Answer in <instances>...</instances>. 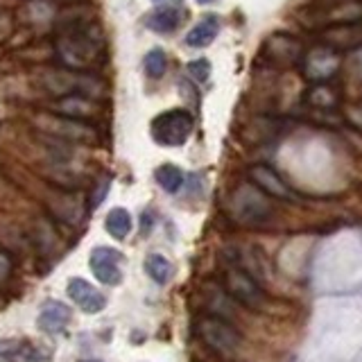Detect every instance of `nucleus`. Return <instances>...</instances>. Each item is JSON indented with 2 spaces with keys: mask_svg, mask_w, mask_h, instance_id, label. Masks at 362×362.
<instances>
[{
  "mask_svg": "<svg viewBox=\"0 0 362 362\" xmlns=\"http://www.w3.org/2000/svg\"><path fill=\"white\" fill-rule=\"evenodd\" d=\"M184 16H186V11L181 7H158L152 14L145 16V28H150L152 32H158V34H168V32H175L181 25Z\"/></svg>",
  "mask_w": 362,
  "mask_h": 362,
  "instance_id": "nucleus-14",
  "label": "nucleus"
},
{
  "mask_svg": "<svg viewBox=\"0 0 362 362\" xmlns=\"http://www.w3.org/2000/svg\"><path fill=\"white\" fill-rule=\"evenodd\" d=\"M68 294H71V299L88 315H95L100 310H105V305H107L105 294H102L95 286H90V283L84 279L68 281Z\"/></svg>",
  "mask_w": 362,
  "mask_h": 362,
  "instance_id": "nucleus-11",
  "label": "nucleus"
},
{
  "mask_svg": "<svg viewBox=\"0 0 362 362\" xmlns=\"http://www.w3.org/2000/svg\"><path fill=\"white\" fill-rule=\"evenodd\" d=\"M265 59L281 64V66H292L297 62H303V48L301 43L290 37V34H272L263 45Z\"/></svg>",
  "mask_w": 362,
  "mask_h": 362,
  "instance_id": "nucleus-9",
  "label": "nucleus"
},
{
  "mask_svg": "<svg viewBox=\"0 0 362 362\" xmlns=\"http://www.w3.org/2000/svg\"><path fill=\"white\" fill-rule=\"evenodd\" d=\"M218 32H220V18L215 14H209L186 34V45H190V48H206V45L215 41Z\"/></svg>",
  "mask_w": 362,
  "mask_h": 362,
  "instance_id": "nucleus-17",
  "label": "nucleus"
},
{
  "mask_svg": "<svg viewBox=\"0 0 362 362\" xmlns=\"http://www.w3.org/2000/svg\"><path fill=\"white\" fill-rule=\"evenodd\" d=\"M9 272V258L0 254V276H5Z\"/></svg>",
  "mask_w": 362,
  "mask_h": 362,
  "instance_id": "nucleus-27",
  "label": "nucleus"
},
{
  "mask_svg": "<svg viewBox=\"0 0 362 362\" xmlns=\"http://www.w3.org/2000/svg\"><path fill=\"white\" fill-rule=\"evenodd\" d=\"M145 73L147 77H152V79H158V77H163L165 73V68H168V57L161 48H152L150 52L145 54Z\"/></svg>",
  "mask_w": 362,
  "mask_h": 362,
  "instance_id": "nucleus-22",
  "label": "nucleus"
},
{
  "mask_svg": "<svg viewBox=\"0 0 362 362\" xmlns=\"http://www.w3.org/2000/svg\"><path fill=\"white\" fill-rule=\"evenodd\" d=\"M52 109L57 113H62L64 118H71V120H82V118H88L95 113V102H90L88 98L84 95H66V98H59L52 105Z\"/></svg>",
  "mask_w": 362,
  "mask_h": 362,
  "instance_id": "nucleus-15",
  "label": "nucleus"
},
{
  "mask_svg": "<svg viewBox=\"0 0 362 362\" xmlns=\"http://www.w3.org/2000/svg\"><path fill=\"white\" fill-rule=\"evenodd\" d=\"M224 286H226V292H229L238 303L247 305V308H260V305H263V290H260L256 279L243 267H238V265L226 267Z\"/></svg>",
  "mask_w": 362,
  "mask_h": 362,
  "instance_id": "nucleus-6",
  "label": "nucleus"
},
{
  "mask_svg": "<svg viewBox=\"0 0 362 362\" xmlns=\"http://www.w3.org/2000/svg\"><path fill=\"white\" fill-rule=\"evenodd\" d=\"M186 73H188V77L195 79V82L204 84L211 77V62L209 59H195V62H190L186 66Z\"/></svg>",
  "mask_w": 362,
  "mask_h": 362,
  "instance_id": "nucleus-23",
  "label": "nucleus"
},
{
  "mask_svg": "<svg viewBox=\"0 0 362 362\" xmlns=\"http://www.w3.org/2000/svg\"><path fill=\"white\" fill-rule=\"evenodd\" d=\"M132 215L129 211L124 209H111L107 215V222H105V229L116 238V240H124L132 231Z\"/></svg>",
  "mask_w": 362,
  "mask_h": 362,
  "instance_id": "nucleus-20",
  "label": "nucleus"
},
{
  "mask_svg": "<svg viewBox=\"0 0 362 362\" xmlns=\"http://www.w3.org/2000/svg\"><path fill=\"white\" fill-rule=\"evenodd\" d=\"M45 86L52 90L54 95L66 98V95H98L102 88V82L84 73H73V71H59V73H48L45 75Z\"/></svg>",
  "mask_w": 362,
  "mask_h": 362,
  "instance_id": "nucleus-4",
  "label": "nucleus"
},
{
  "mask_svg": "<svg viewBox=\"0 0 362 362\" xmlns=\"http://www.w3.org/2000/svg\"><path fill=\"white\" fill-rule=\"evenodd\" d=\"M154 179L165 192H170V195H175V192H179V188L184 186V173L173 163H163L161 168H156Z\"/></svg>",
  "mask_w": 362,
  "mask_h": 362,
  "instance_id": "nucleus-21",
  "label": "nucleus"
},
{
  "mask_svg": "<svg viewBox=\"0 0 362 362\" xmlns=\"http://www.w3.org/2000/svg\"><path fill=\"white\" fill-rule=\"evenodd\" d=\"M247 175H249V179H252V184L258 190H263L265 195H272L276 199H292L294 197L290 186L276 175V170H272L269 165H252Z\"/></svg>",
  "mask_w": 362,
  "mask_h": 362,
  "instance_id": "nucleus-10",
  "label": "nucleus"
},
{
  "mask_svg": "<svg viewBox=\"0 0 362 362\" xmlns=\"http://www.w3.org/2000/svg\"><path fill=\"white\" fill-rule=\"evenodd\" d=\"M351 64H354L356 73H360V75H362V48L354 52V57H351Z\"/></svg>",
  "mask_w": 362,
  "mask_h": 362,
  "instance_id": "nucleus-25",
  "label": "nucleus"
},
{
  "mask_svg": "<svg viewBox=\"0 0 362 362\" xmlns=\"http://www.w3.org/2000/svg\"><path fill=\"white\" fill-rule=\"evenodd\" d=\"M197 328L204 342L211 349L220 351V354H233L240 346V333L229 322L220 320V317H202Z\"/></svg>",
  "mask_w": 362,
  "mask_h": 362,
  "instance_id": "nucleus-7",
  "label": "nucleus"
},
{
  "mask_svg": "<svg viewBox=\"0 0 362 362\" xmlns=\"http://www.w3.org/2000/svg\"><path fill=\"white\" fill-rule=\"evenodd\" d=\"M192 129H195V118L186 109H170L158 113L150 124L152 139L165 147H181L190 139Z\"/></svg>",
  "mask_w": 362,
  "mask_h": 362,
  "instance_id": "nucleus-2",
  "label": "nucleus"
},
{
  "mask_svg": "<svg viewBox=\"0 0 362 362\" xmlns=\"http://www.w3.org/2000/svg\"><path fill=\"white\" fill-rule=\"evenodd\" d=\"M195 3H199V5H206V3H213V0H195Z\"/></svg>",
  "mask_w": 362,
  "mask_h": 362,
  "instance_id": "nucleus-28",
  "label": "nucleus"
},
{
  "mask_svg": "<svg viewBox=\"0 0 362 362\" xmlns=\"http://www.w3.org/2000/svg\"><path fill=\"white\" fill-rule=\"evenodd\" d=\"M305 102L313 107V109H320V111H331L339 105V90L324 84H313L305 93Z\"/></svg>",
  "mask_w": 362,
  "mask_h": 362,
  "instance_id": "nucleus-18",
  "label": "nucleus"
},
{
  "mask_svg": "<svg viewBox=\"0 0 362 362\" xmlns=\"http://www.w3.org/2000/svg\"><path fill=\"white\" fill-rule=\"evenodd\" d=\"M71 308L62 301H45L39 313V328L45 333H62L71 322Z\"/></svg>",
  "mask_w": 362,
  "mask_h": 362,
  "instance_id": "nucleus-12",
  "label": "nucleus"
},
{
  "mask_svg": "<svg viewBox=\"0 0 362 362\" xmlns=\"http://www.w3.org/2000/svg\"><path fill=\"white\" fill-rule=\"evenodd\" d=\"M229 209L233 213V218L245 224H260L269 215V204L265 192L258 190L254 184L238 188L229 199Z\"/></svg>",
  "mask_w": 362,
  "mask_h": 362,
  "instance_id": "nucleus-3",
  "label": "nucleus"
},
{
  "mask_svg": "<svg viewBox=\"0 0 362 362\" xmlns=\"http://www.w3.org/2000/svg\"><path fill=\"white\" fill-rule=\"evenodd\" d=\"M107 190H109V179H105L100 184V190H98V195H93V206H98V204L102 202V197L107 195Z\"/></svg>",
  "mask_w": 362,
  "mask_h": 362,
  "instance_id": "nucleus-24",
  "label": "nucleus"
},
{
  "mask_svg": "<svg viewBox=\"0 0 362 362\" xmlns=\"http://www.w3.org/2000/svg\"><path fill=\"white\" fill-rule=\"evenodd\" d=\"M326 25L349 28L362 21V3L360 0H337L333 7L326 9Z\"/></svg>",
  "mask_w": 362,
  "mask_h": 362,
  "instance_id": "nucleus-13",
  "label": "nucleus"
},
{
  "mask_svg": "<svg viewBox=\"0 0 362 362\" xmlns=\"http://www.w3.org/2000/svg\"><path fill=\"white\" fill-rule=\"evenodd\" d=\"M39 354L28 339H0V362H37Z\"/></svg>",
  "mask_w": 362,
  "mask_h": 362,
  "instance_id": "nucleus-16",
  "label": "nucleus"
},
{
  "mask_svg": "<svg viewBox=\"0 0 362 362\" xmlns=\"http://www.w3.org/2000/svg\"><path fill=\"white\" fill-rule=\"evenodd\" d=\"M303 75L315 84L328 82L342 66V57L331 45H315L310 52L303 54Z\"/></svg>",
  "mask_w": 362,
  "mask_h": 362,
  "instance_id": "nucleus-5",
  "label": "nucleus"
},
{
  "mask_svg": "<svg viewBox=\"0 0 362 362\" xmlns=\"http://www.w3.org/2000/svg\"><path fill=\"white\" fill-rule=\"evenodd\" d=\"M86 362H98V360H86Z\"/></svg>",
  "mask_w": 362,
  "mask_h": 362,
  "instance_id": "nucleus-29",
  "label": "nucleus"
},
{
  "mask_svg": "<svg viewBox=\"0 0 362 362\" xmlns=\"http://www.w3.org/2000/svg\"><path fill=\"white\" fill-rule=\"evenodd\" d=\"M145 272L154 283L158 286H165L170 283V279L175 276V265L163 254H150L145 258Z\"/></svg>",
  "mask_w": 362,
  "mask_h": 362,
  "instance_id": "nucleus-19",
  "label": "nucleus"
},
{
  "mask_svg": "<svg viewBox=\"0 0 362 362\" xmlns=\"http://www.w3.org/2000/svg\"><path fill=\"white\" fill-rule=\"evenodd\" d=\"M156 7H181V0H152Z\"/></svg>",
  "mask_w": 362,
  "mask_h": 362,
  "instance_id": "nucleus-26",
  "label": "nucleus"
},
{
  "mask_svg": "<svg viewBox=\"0 0 362 362\" xmlns=\"http://www.w3.org/2000/svg\"><path fill=\"white\" fill-rule=\"evenodd\" d=\"M122 258L124 256H122V252H118V249L95 247L93 252H90L88 265L93 269V274L100 283H105V286H120L122 283V269H120Z\"/></svg>",
  "mask_w": 362,
  "mask_h": 362,
  "instance_id": "nucleus-8",
  "label": "nucleus"
},
{
  "mask_svg": "<svg viewBox=\"0 0 362 362\" xmlns=\"http://www.w3.org/2000/svg\"><path fill=\"white\" fill-rule=\"evenodd\" d=\"M57 54L73 71H88L102 59V39L90 28H71L57 39Z\"/></svg>",
  "mask_w": 362,
  "mask_h": 362,
  "instance_id": "nucleus-1",
  "label": "nucleus"
}]
</instances>
